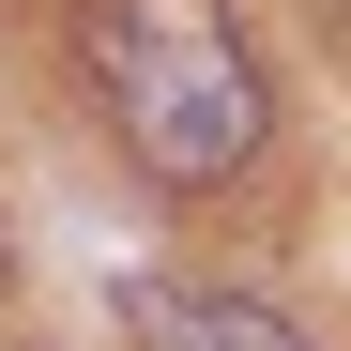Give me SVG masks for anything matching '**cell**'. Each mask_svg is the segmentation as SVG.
I'll list each match as a JSON object with an SVG mask.
<instances>
[{"label": "cell", "instance_id": "cell-1", "mask_svg": "<svg viewBox=\"0 0 351 351\" xmlns=\"http://www.w3.org/2000/svg\"><path fill=\"white\" fill-rule=\"evenodd\" d=\"M77 62H92L107 138H123L168 199L229 184V168L260 153V123H275V92L245 62V31H229V0H92V16H77Z\"/></svg>", "mask_w": 351, "mask_h": 351}, {"label": "cell", "instance_id": "cell-2", "mask_svg": "<svg viewBox=\"0 0 351 351\" xmlns=\"http://www.w3.org/2000/svg\"><path fill=\"white\" fill-rule=\"evenodd\" d=\"M123 321H138V351H306L275 306H229V290H168V275H138V290H123Z\"/></svg>", "mask_w": 351, "mask_h": 351}]
</instances>
